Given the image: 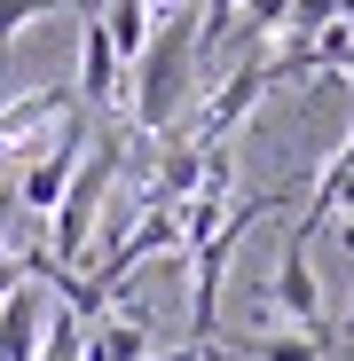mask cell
Returning <instances> with one entry per match:
<instances>
[{"label":"cell","instance_id":"cell-2","mask_svg":"<svg viewBox=\"0 0 354 361\" xmlns=\"http://www.w3.org/2000/svg\"><path fill=\"white\" fill-rule=\"evenodd\" d=\"M118 157H126V142L118 134H95L87 142V157H79V173H71V189L55 197V212H47V267H79L87 252H95V235H102V204H110V180H118Z\"/></svg>","mask_w":354,"mask_h":361},{"label":"cell","instance_id":"cell-8","mask_svg":"<svg viewBox=\"0 0 354 361\" xmlns=\"http://www.w3.org/2000/svg\"><path fill=\"white\" fill-rule=\"evenodd\" d=\"M236 16H244V0H205V8H197V55L228 47L236 39Z\"/></svg>","mask_w":354,"mask_h":361},{"label":"cell","instance_id":"cell-5","mask_svg":"<svg viewBox=\"0 0 354 361\" xmlns=\"http://www.w3.org/2000/svg\"><path fill=\"white\" fill-rule=\"evenodd\" d=\"M315 244L300 228H283V252H276V275H268V314L283 330H323V283H315Z\"/></svg>","mask_w":354,"mask_h":361},{"label":"cell","instance_id":"cell-4","mask_svg":"<svg viewBox=\"0 0 354 361\" xmlns=\"http://www.w3.org/2000/svg\"><path fill=\"white\" fill-rule=\"evenodd\" d=\"M79 157H87V118H79V110H64V118H55V134H47V149L16 173V204H24L32 220H47V212H55V197L71 189Z\"/></svg>","mask_w":354,"mask_h":361},{"label":"cell","instance_id":"cell-7","mask_svg":"<svg viewBox=\"0 0 354 361\" xmlns=\"http://www.w3.org/2000/svg\"><path fill=\"white\" fill-rule=\"evenodd\" d=\"M40 330H47V298L32 283H16L0 298V361H32L40 353Z\"/></svg>","mask_w":354,"mask_h":361},{"label":"cell","instance_id":"cell-13","mask_svg":"<svg viewBox=\"0 0 354 361\" xmlns=\"http://www.w3.org/2000/svg\"><path fill=\"white\" fill-rule=\"evenodd\" d=\"M338 345H354V314H346V330H338Z\"/></svg>","mask_w":354,"mask_h":361},{"label":"cell","instance_id":"cell-6","mask_svg":"<svg viewBox=\"0 0 354 361\" xmlns=\"http://www.w3.org/2000/svg\"><path fill=\"white\" fill-rule=\"evenodd\" d=\"M118 79H126V63H118L102 16H87L79 24V94H87V110H110L118 102Z\"/></svg>","mask_w":354,"mask_h":361},{"label":"cell","instance_id":"cell-9","mask_svg":"<svg viewBox=\"0 0 354 361\" xmlns=\"http://www.w3.org/2000/svg\"><path fill=\"white\" fill-rule=\"evenodd\" d=\"M47 8H87V0H0V55H8V39H16L32 16H47Z\"/></svg>","mask_w":354,"mask_h":361},{"label":"cell","instance_id":"cell-12","mask_svg":"<svg viewBox=\"0 0 354 361\" xmlns=\"http://www.w3.org/2000/svg\"><path fill=\"white\" fill-rule=\"evenodd\" d=\"M338 244H346V252H354V220H346V228H338Z\"/></svg>","mask_w":354,"mask_h":361},{"label":"cell","instance_id":"cell-10","mask_svg":"<svg viewBox=\"0 0 354 361\" xmlns=\"http://www.w3.org/2000/svg\"><path fill=\"white\" fill-rule=\"evenodd\" d=\"M283 8H291V0H244V39H276L283 32Z\"/></svg>","mask_w":354,"mask_h":361},{"label":"cell","instance_id":"cell-1","mask_svg":"<svg viewBox=\"0 0 354 361\" xmlns=\"http://www.w3.org/2000/svg\"><path fill=\"white\" fill-rule=\"evenodd\" d=\"M126 71H134V126L158 142L182 134V102L197 79V8H158V32Z\"/></svg>","mask_w":354,"mask_h":361},{"label":"cell","instance_id":"cell-11","mask_svg":"<svg viewBox=\"0 0 354 361\" xmlns=\"http://www.w3.org/2000/svg\"><path fill=\"white\" fill-rule=\"evenodd\" d=\"M338 165H354V134H346V142H338Z\"/></svg>","mask_w":354,"mask_h":361},{"label":"cell","instance_id":"cell-3","mask_svg":"<svg viewBox=\"0 0 354 361\" xmlns=\"http://www.w3.org/2000/svg\"><path fill=\"white\" fill-rule=\"evenodd\" d=\"M260 94H268V47H260V39H244L236 71H228V79L205 94V110L189 118V142H197V149H228V134L252 118V102H260Z\"/></svg>","mask_w":354,"mask_h":361}]
</instances>
